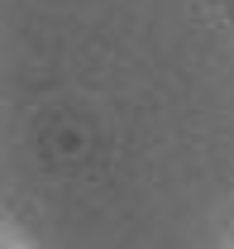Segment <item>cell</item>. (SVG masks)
Returning <instances> with one entry per match:
<instances>
[]
</instances>
